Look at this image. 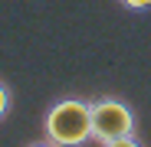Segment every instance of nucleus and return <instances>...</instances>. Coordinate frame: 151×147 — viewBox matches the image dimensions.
Segmentation results:
<instances>
[{
	"mask_svg": "<svg viewBox=\"0 0 151 147\" xmlns=\"http://www.w3.org/2000/svg\"><path fill=\"white\" fill-rule=\"evenodd\" d=\"M43 134L56 147H82L92 141V102L63 98L43 118Z\"/></svg>",
	"mask_w": 151,
	"mask_h": 147,
	"instance_id": "1",
	"label": "nucleus"
},
{
	"mask_svg": "<svg viewBox=\"0 0 151 147\" xmlns=\"http://www.w3.org/2000/svg\"><path fill=\"white\" fill-rule=\"evenodd\" d=\"M125 7H132V10H145V7H151V0H122Z\"/></svg>",
	"mask_w": 151,
	"mask_h": 147,
	"instance_id": "5",
	"label": "nucleus"
},
{
	"mask_svg": "<svg viewBox=\"0 0 151 147\" xmlns=\"http://www.w3.org/2000/svg\"><path fill=\"white\" fill-rule=\"evenodd\" d=\"M135 134V111L122 98H99L92 102V141L109 144Z\"/></svg>",
	"mask_w": 151,
	"mask_h": 147,
	"instance_id": "2",
	"label": "nucleus"
},
{
	"mask_svg": "<svg viewBox=\"0 0 151 147\" xmlns=\"http://www.w3.org/2000/svg\"><path fill=\"white\" fill-rule=\"evenodd\" d=\"M30 147H56L53 141H40V144H30Z\"/></svg>",
	"mask_w": 151,
	"mask_h": 147,
	"instance_id": "6",
	"label": "nucleus"
},
{
	"mask_svg": "<svg viewBox=\"0 0 151 147\" xmlns=\"http://www.w3.org/2000/svg\"><path fill=\"white\" fill-rule=\"evenodd\" d=\"M102 147H141V144L135 141V134H128V137H118V141H109V144H102Z\"/></svg>",
	"mask_w": 151,
	"mask_h": 147,
	"instance_id": "4",
	"label": "nucleus"
},
{
	"mask_svg": "<svg viewBox=\"0 0 151 147\" xmlns=\"http://www.w3.org/2000/svg\"><path fill=\"white\" fill-rule=\"evenodd\" d=\"M10 102H13V95H10V88L0 82V121L7 118V111H10Z\"/></svg>",
	"mask_w": 151,
	"mask_h": 147,
	"instance_id": "3",
	"label": "nucleus"
}]
</instances>
